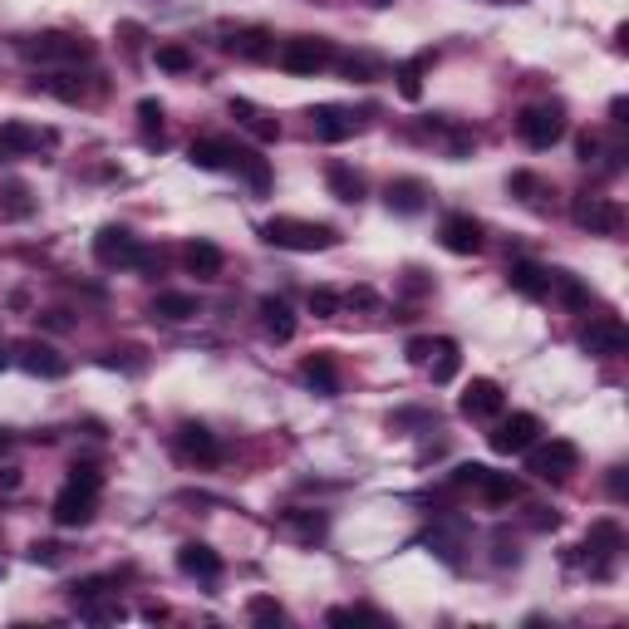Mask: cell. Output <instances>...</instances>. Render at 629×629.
I'll return each mask as SVG.
<instances>
[{"label":"cell","instance_id":"cell-1","mask_svg":"<svg viewBox=\"0 0 629 629\" xmlns=\"http://www.w3.org/2000/svg\"><path fill=\"white\" fill-rule=\"evenodd\" d=\"M261 236L281 251H330L340 241V231L325 227V222H305V217H271Z\"/></svg>","mask_w":629,"mask_h":629},{"label":"cell","instance_id":"cell-2","mask_svg":"<svg viewBox=\"0 0 629 629\" xmlns=\"http://www.w3.org/2000/svg\"><path fill=\"white\" fill-rule=\"evenodd\" d=\"M94 256H99V266H109V271H128V266H138V271H153L158 261L143 251V241L133 236L128 227H104L94 236Z\"/></svg>","mask_w":629,"mask_h":629},{"label":"cell","instance_id":"cell-3","mask_svg":"<svg viewBox=\"0 0 629 629\" xmlns=\"http://www.w3.org/2000/svg\"><path fill=\"white\" fill-rule=\"evenodd\" d=\"M575 467H580V448L571 438H551V443H531L526 448V472L541 477V482H566Z\"/></svg>","mask_w":629,"mask_h":629},{"label":"cell","instance_id":"cell-4","mask_svg":"<svg viewBox=\"0 0 629 629\" xmlns=\"http://www.w3.org/2000/svg\"><path fill=\"white\" fill-rule=\"evenodd\" d=\"M580 551H585V566H590L595 580H610V575H615V561H620V551H625V531H620V521H610V516L595 521Z\"/></svg>","mask_w":629,"mask_h":629},{"label":"cell","instance_id":"cell-5","mask_svg":"<svg viewBox=\"0 0 629 629\" xmlns=\"http://www.w3.org/2000/svg\"><path fill=\"white\" fill-rule=\"evenodd\" d=\"M516 133L526 138V148L546 153V148H556L566 138V109L561 104H536V109H526L516 118Z\"/></svg>","mask_w":629,"mask_h":629},{"label":"cell","instance_id":"cell-6","mask_svg":"<svg viewBox=\"0 0 629 629\" xmlns=\"http://www.w3.org/2000/svg\"><path fill=\"white\" fill-rule=\"evenodd\" d=\"M276 64H281L286 74H295V79H310V74H320V69L335 64V50H330L325 40L300 35V40H286V45L276 50Z\"/></svg>","mask_w":629,"mask_h":629},{"label":"cell","instance_id":"cell-7","mask_svg":"<svg viewBox=\"0 0 629 629\" xmlns=\"http://www.w3.org/2000/svg\"><path fill=\"white\" fill-rule=\"evenodd\" d=\"M25 59H40V64H74V59H89L94 45L84 35H64V30H50V35H35L20 45Z\"/></svg>","mask_w":629,"mask_h":629},{"label":"cell","instance_id":"cell-8","mask_svg":"<svg viewBox=\"0 0 629 629\" xmlns=\"http://www.w3.org/2000/svg\"><path fill=\"white\" fill-rule=\"evenodd\" d=\"M55 143H59L55 128L20 123V118L0 123V158H30V153H45V148H55Z\"/></svg>","mask_w":629,"mask_h":629},{"label":"cell","instance_id":"cell-9","mask_svg":"<svg viewBox=\"0 0 629 629\" xmlns=\"http://www.w3.org/2000/svg\"><path fill=\"white\" fill-rule=\"evenodd\" d=\"M94 512H99V487H84V482H64V492L55 497V507H50V516H55V526H89L94 521Z\"/></svg>","mask_w":629,"mask_h":629},{"label":"cell","instance_id":"cell-10","mask_svg":"<svg viewBox=\"0 0 629 629\" xmlns=\"http://www.w3.org/2000/svg\"><path fill=\"white\" fill-rule=\"evenodd\" d=\"M541 438V418L536 413H512V418H502L492 433H487V443H492V453H502V458H512V453H526L531 443Z\"/></svg>","mask_w":629,"mask_h":629},{"label":"cell","instance_id":"cell-11","mask_svg":"<svg viewBox=\"0 0 629 629\" xmlns=\"http://www.w3.org/2000/svg\"><path fill=\"white\" fill-rule=\"evenodd\" d=\"M629 344V330L620 315H595L585 330H580V349L595 354V359H610V354H625Z\"/></svg>","mask_w":629,"mask_h":629},{"label":"cell","instance_id":"cell-12","mask_svg":"<svg viewBox=\"0 0 629 629\" xmlns=\"http://www.w3.org/2000/svg\"><path fill=\"white\" fill-rule=\"evenodd\" d=\"M15 364H20L25 374H35V379H64V374H69V359L45 340H20L15 344Z\"/></svg>","mask_w":629,"mask_h":629},{"label":"cell","instance_id":"cell-13","mask_svg":"<svg viewBox=\"0 0 629 629\" xmlns=\"http://www.w3.org/2000/svg\"><path fill=\"white\" fill-rule=\"evenodd\" d=\"M458 408H462V418H497L502 408H507V394H502V384L497 379H472L467 389H462V399H458Z\"/></svg>","mask_w":629,"mask_h":629},{"label":"cell","instance_id":"cell-14","mask_svg":"<svg viewBox=\"0 0 629 629\" xmlns=\"http://www.w3.org/2000/svg\"><path fill=\"white\" fill-rule=\"evenodd\" d=\"M177 453H182L187 462L212 467V462H222V443L212 438L207 423H182V428H177Z\"/></svg>","mask_w":629,"mask_h":629},{"label":"cell","instance_id":"cell-15","mask_svg":"<svg viewBox=\"0 0 629 629\" xmlns=\"http://www.w3.org/2000/svg\"><path fill=\"white\" fill-rule=\"evenodd\" d=\"M310 133H315L320 143H344V138H354V133H359V118L349 114V109L320 104V109H310Z\"/></svg>","mask_w":629,"mask_h":629},{"label":"cell","instance_id":"cell-16","mask_svg":"<svg viewBox=\"0 0 629 629\" xmlns=\"http://www.w3.org/2000/svg\"><path fill=\"white\" fill-rule=\"evenodd\" d=\"M575 222L590 227V231H600V236H620L625 212H620V202H610V197H590V202L575 207Z\"/></svg>","mask_w":629,"mask_h":629},{"label":"cell","instance_id":"cell-17","mask_svg":"<svg viewBox=\"0 0 629 629\" xmlns=\"http://www.w3.org/2000/svg\"><path fill=\"white\" fill-rule=\"evenodd\" d=\"M443 246H448L453 256H477V251H482V222L467 217V212L443 217Z\"/></svg>","mask_w":629,"mask_h":629},{"label":"cell","instance_id":"cell-18","mask_svg":"<svg viewBox=\"0 0 629 629\" xmlns=\"http://www.w3.org/2000/svg\"><path fill=\"white\" fill-rule=\"evenodd\" d=\"M428 182H418V177H394L389 182V192H384V202L394 207V212H403V217H418L423 207H428Z\"/></svg>","mask_w":629,"mask_h":629},{"label":"cell","instance_id":"cell-19","mask_svg":"<svg viewBox=\"0 0 629 629\" xmlns=\"http://www.w3.org/2000/svg\"><path fill=\"white\" fill-rule=\"evenodd\" d=\"M177 571L197 575V580H217V575H222V556H217L212 546H202V541H187V546L177 551Z\"/></svg>","mask_w":629,"mask_h":629},{"label":"cell","instance_id":"cell-20","mask_svg":"<svg viewBox=\"0 0 629 629\" xmlns=\"http://www.w3.org/2000/svg\"><path fill=\"white\" fill-rule=\"evenodd\" d=\"M300 379L315 389V394H325V399H335L340 394V369H335V359L320 349V354H310L305 364H300Z\"/></svg>","mask_w":629,"mask_h":629},{"label":"cell","instance_id":"cell-21","mask_svg":"<svg viewBox=\"0 0 629 629\" xmlns=\"http://www.w3.org/2000/svg\"><path fill=\"white\" fill-rule=\"evenodd\" d=\"M507 281H512V290L516 295H526V300H546V290H551V271L536 266V261H512Z\"/></svg>","mask_w":629,"mask_h":629},{"label":"cell","instance_id":"cell-22","mask_svg":"<svg viewBox=\"0 0 629 629\" xmlns=\"http://www.w3.org/2000/svg\"><path fill=\"white\" fill-rule=\"evenodd\" d=\"M182 261H187V271H192V276H202V281L222 276V266H227L222 246H212V241H187V246H182Z\"/></svg>","mask_w":629,"mask_h":629},{"label":"cell","instance_id":"cell-23","mask_svg":"<svg viewBox=\"0 0 629 629\" xmlns=\"http://www.w3.org/2000/svg\"><path fill=\"white\" fill-rule=\"evenodd\" d=\"M153 315L168 320V325H187V320L202 315V305H197V295H187V290H163V295L153 300Z\"/></svg>","mask_w":629,"mask_h":629},{"label":"cell","instance_id":"cell-24","mask_svg":"<svg viewBox=\"0 0 629 629\" xmlns=\"http://www.w3.org/2000/svg\"><path fill=\"white\" fill-rule=\"evenodd\" d=\"M236 148H241V143H231V138H197L187 158H192L197 168H207V172H222V168H231V158H236Z\"/></svg>","mask_w":629,"mask_h":629},{"label":"cell","instance_id":"cell-25","mask_svg":"<svg viewBox=\"0 0 629 629\" xmlns=\"http://www.w3.org/2000/svg\"><path fill=\"white\" fill-rule=\"evenodd\" d=\"M261 325H266V335L276 344L295 340V310H290L281 295H266V300H261Z\"/></svg>","mask_w":629,"mask_h":629},{"label":"cell","instance_id":"cell-26","mask_svg":"<svg viewBox=\"0 0 629 629\" xmlns=\"http://www.w3.org/2000/svg\"><path fill=\"white\" fill-rule=\"evenodd\" d=\"M458 364H462L458 340H433V354H428V374H433V384H453V379H458Z\"/></svg>","mask_w":629,"mask_h":629},{"label":"cell","instance_id":"cell-27","mask_svg":"<svg viewBox=\"0 0 629 629\" xmlns=\"http://www.w3.org/2000/svg\"><path fill=\"white\" fill-rule=\"evenodd\" d=\"M472 492H482L492 507H502V502H516L521 497V482L507 477V472H492V467H482V477H477V487Z\"/></svg>","mask_w":629,"mask_h":629},{"label":"cell","instance_id":"cell-28","mask_svg":"<svg viewBox=\"0 0 629 629\" xmlns=\"http://www.w3.org/2000/svg\"><path fill=\"white\" fill-rule=\"evenodd\" d=\"M507 187H512L526 207H536V212H546V207H551V182H546V177H536V172H512V182H507Z\"/></svg>","mask_w":629,"mask_h":629},{"label":"cell","instance_id":"cell-29","mask_svg":"<svg viewBox=\"0 0 629 629\" xmlns=\"http://www.w3.org/2000/svg\"><path fill=\"white\" fill-rule=\"evenodd\" d=\"M325 182H330V192H335L340 202H359V197H364V177L354 168H344V163H330Z\"/></svg>","mask_w":629,"mask_h":629},{"label":"cell","instance_id":"cell-30","mask_svg":"<svg viewBox=\"0 0 629 629\" xmlns=\"http://www.w3.org/2000/svg\"><path fill=\"white\" fill-rule=\"evenodd\" d=\"M231 168L241 172V177H246V182H251L256 192H266V187H271V168H266V158H256L251 148H236V158H231Z\"/></svg>","mask_w":629,"mask_h":629},{"label":"cell","instance_id":"cell-31","mask_svg":"<svg viewBox=\"0 0 629 629\" xmlns=\"http://www.w3.org/2000/svg\"><path fill=\"white\" fill-rule=\"evenodd\" d=\"M231 55H246V59H271L276 55V45H271V35L266 30H246V35H236V40H227Z\"/></svg>","mask_w":629,"mask_h":629},{"label":"cell","instance_id":"cell-32","mask_svg":"<svg viewBox=\"0 0 629 629\" xmlns=\"http://www.w3.org/2000/svg\"><path fill=\"white\" fill-rule=\"evenodd\" d=\"M546 295H561L571 310H585V305H590V290L580 286L571 271H551V290H546Z\"/></svg>","mask_w":629,"mask_h":629},{"label":"cell","instance_id":"cell-33","mask_svg":"<svg viewBox=\"0 0 629 629\" xmlns=\"http://www.w3.org/2000/svg\"><path fill=\"white\" fill-rule=\"evenodd\" d=\"M231 114L241 118V123H246V128H251V133H256L261 143H271V138H281V123H271V118H261V114H256V109H251V104H246V99H231Z\"/></svg>","mask_w":629,"mask_h":629},{"label":"cell","instance_id":"cell-34","mask_svg":"<svg viewBox=\"0 0 629 629\" xmlns=\"http://www.w3.org/2000/svg\"><path fill=\"white\" fill-rule=\"evenodd\" d=\"M433 59H438L433 50H423L418 59H408V64L399 69V89H403V99H418V94H423V69H428Z\"/></svg>","mask_w":629,"mask_h":629},{"label":"cell","instance_id":"cell-35","mask_svg":"<svg viewBox=\"0 0 629 629\" xmlns=\"http://www.w3.org/2000/svg\"><path fill=\"white\" fill-rule=\"evenodd\" d=\"M0 212H5V217H30V212H35L30 187H25V182H5V187H0Z\"/></svg>","mask_w":629,"mask_h":629},{"label":"cell","instance_id":"cell-36","mask_svg":"<svg viewBox=\"0 0 629 629\" xmlns=\"http://www.w3.org/2000/svg\"><path fill=\"white\" fill-rule=\"evenodd\" d=\"M286 526L300 541H320L325 536V516L320 512H286Z\"/></svg>","mask_w":629,"mask_h":629},{"label":"cell","instance_id":"cell-37","mask_svg":"<svg viewBox=\"0 0 629 629\" xmlns=\"http://www.w3.org/2000/svg\"><path fill=\"white\" fill-rule=\"evenodd\" d=\"M246 615H251L256 625H281V620H286L281 600H271V595H251V600H246Z\"/></svg>","mask_w":629,"mask_h":629},{"label":"cell","instance_id":"cell-38","mask_svg":"<svg viewBox=\"0 0 629 629\" xmlns=\"http://www.w3.org/2000/svg\"><path fill=\"white\" fill-rule=\"evenodd\" d=\"M138 123H143V138L163 148V104H158V99H143V104H138Z\"/></svg>","mask_w":629,"mask_h":629},{"label":"cell","instance_id":"cell-39","mask_svg":"<svg viewBox=\"0 0 629 629\" xmlns=\"http://www.w3.org/2000/svg\"><path fill=\"white\" fill-rule=\"evenodd\" d=\"M330 625H389L379 610H364V605H344V610H330L325 615Z\"/></svg>","mask_w":629,"mask_h":629},{"label":"cell","instance_id":"cell-40","mask_svg":"<svg viewBox=\"0 0 629 629\" xmlns=\"http://www.w3.org/2000/svg\"><path fill=\"white\" fill-rule=\"evenodd\" d=\"M305 305H310V315H315V320H335V315H340V295H335V290L330 286H315L310 290V300H305Z\"/></svg>","mask_w":629,"mask_h":629},{"label":"cell","instance_id":"cell-41","mask_svg":"<svg viewBox=\"0 0 629 629\" xmlns=\"http://www.w3.org/2000/svg\"><path fill=\"white\" fill-rule=\"evenodd\" d=\"M197 59L187 45H158V69H168V74H187Z\"/></svg>","mask_w":629,"mask_h":629},{"label":"cell","instance_id":"cell-42","mask_svg":"<svg viewBox=\"0 0 629 629\" xmlns=\"http://www.w3.org/2000/svg\"><path fill=\"white\" fill-rule=\"evenodd\" d=\"M45 89L64 99V104H79L84 99V84H74V74H55V79H45Z\"/></svg>","mask_w":629,"mask_h":629},{"label":"cell","instance_id":"cell-43","mask_svg":"<svg viewBox=\"0 0 629 629\" xmlns=\"http://www.w3.org/2000/svg\"><path fill=\"white\" fill-rule=\"evenodd\" d=\"M69 482H84V487H104L99 467H89V462H74V467H69Z\"/></svg>","mask_w":629,"mask_h":629},{"label":"cell","instance_id":"cell-44","mask_svg":"<svg viewBox=\"0 0 629 629\" xmlns=\"http://www.w3.org/2000/svg\"><path fill=\"white\" fill-rule=\"evenodd\" d=\"M344 300H349V305H354V310H379V295H374V290H369V286L349 290V295H344Z\"/></svg>","mask_w":629,"mask_h":629},{"label":"cell","instance_id":"cell-45","mask_svg":"<svg viewBox=\"0 0 629 629\" xmlns=\"http://www.w3.org/2000/svg\"><path fill=\"white\" fill-rule=\"evenodd\" d=\"M428 354H433V340H408V359L413 364H428Z\"/></svg>","mask_w":629,"mask_h":629},{"label":"cell","instance_id":"cell-46","mask_svg":"<svg viewBox=\"0 0 629 629\" xmlns=\"http://www.w3.org/2000/svg\"><path fill=\"white\" fill-rule=\"evenodd\" d=\"M575 153H580V163H590V158L600 153V143H595L590 133H580V143H575Z\"/></svg>","mask_w":629,"mask_h":629},{"label":"cell","instance_id":"cell-47","mask_svg":"<svg viewBox=\"0 0 629 629\" xmlns=\"http://www.w3.org/2000/svg\"><path fill=\"white\" fill-rule=\"evenodd\" d=\"M30 556H35V561H45V566H55V561H59V546H50V541H40V546H35Z\"/></svg>","mask_w":629,"mask_h":629},{"label":"cell","instance_id":"cell-48","mask_svg":"<svg viewBox=\"0 0 629 629\" xmlns=\"http://www.w3.org/2000/svg\"><path fill=\"white\" fill-rule=\"evenodd\" d=\"M610 492H615V497H625V467H615V472H610Z\"/></svg>","mask_w":629,"mask_h":629},{"label":"cell","instance_id":"cell-49","mask_svg":"<svg viewBox=\"0 0 629 629\" xmlns=\"http://www.w3.org/2000/svg\"><path fill=\"white\" fill-rule=\"evenodd\" d=\"M610 114H615V123H629V104H625V99H615V104H610Z\"/></svg>","mask_w":629,"mask_h":629},{"label":"cell","instance_id":"cell-50","mask_svg":"<svg viewBox=\"0 0 629 629\" xmlns=\"http://www.w3.org/2000/svg\"><path fill=\"white\" fill-rule=\"evenodd\" d=\"M5 364H10V354H5V344H0V369H5Z\"/></svg>","mask_w":629,"mask_h":629},{"label":"cell","instance_id":"cell-51","mask_svg":"<svg viewBox=\"0 0 629 629\" xmlns=\"http://www.w3.org/2000/svg\"><path fill=\"white\" fill-rule=\"evenodd\" d=\"M5 443H10V433H5V428H0V453H5Z\"/></svg>","mask_w":629,"mask_h":629},{"label":"cell","instance_id":"cell-52","mask_svg":"<svg viewBox=\"0 0 629 629\" xmlns=\"http://www.w3.org/2000/svg\"><path fill=\"white\" fill-rule=\"evenodd\" d=\"M374 5H394V0H374Z\"/></svg>","mask_w":629,"mask_h":629}]
</instances>
